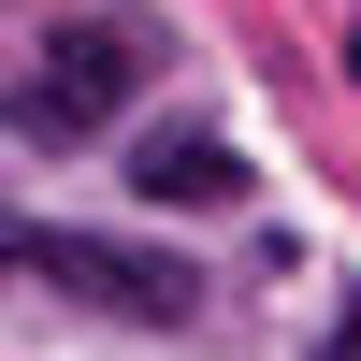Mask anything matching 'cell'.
Returning <instances> with one entry per match:
<instances>
[{
    "label": "cell",
    "instance_id": "1",
    "mask_svg": "<svg viewBox=\"0 0 361 361\" xmlns=\"http://www.w3.org/2000/svg\"><path fill=\"white\" fill-rule=\"evenodd\" d=\"M130 87H145V44H130V29H58V44L15 73V102H0V116H15L29 145H87V130H116Z\"/></svg>",
    "mask_w": 361,
    "mask_h": 361
},
{
    "label": "cell",
    "instance_id": "4",
    "mask_svg": "<svg viewBox=\"0 0 361 361\" xmlns=\"http://www.w3.org/2000/svg\"><path fill=\"white\" fill-rule=\"evenodd\" d=\"M318 361H361V304H347V318H333V347H318Z\"/></svg>",
    "mask_w": 361,
    "mask_h": 361
},
{
    "label": "cell",
    "instance_id": "2",
    "mask_svg": "<svg viewBox=\"0 0 361 361\" xmlns=\"http://www.w3.org/2000/svg\"><path fill=\"white\" fill-rule=\"evenodd\" d=\"M0 260H29V275H58V289H87V304H116V318H145V333H173L188 318V260H145V246H102V231H0Z\"/></svg>",
    "mask_w": 361,
    "mask_h": 361
},
{
    "label": "cell",
    "instance_id": "5",
    "mask_svg": "<svg viewBox=\"0 0 361 361\" xmlns=\"http://www.w3.org/2000/svg\"><path fill=\"white\" fill-rule=\"evenodd\" d=\"M347 73H361V44H347Z\"/></svg>",
    "mask_w": 361,
    "mask_h": 361
},
{
    "label": "cell",
    "instance_id": "3",
    "mask_svg": "<svg viewBox=\"0 0 361 361\" xmlns=\"http://www.w3.org/2000/svg\"><path fill=\"white\" fill-rule=\"evenodd\" d=\"M130 188H145V202H246V159H231L217 130H159V145L130 159Z\"/></svg>",
    "mask_w": 361,
    "mask_h": 361
}]
</instances>
